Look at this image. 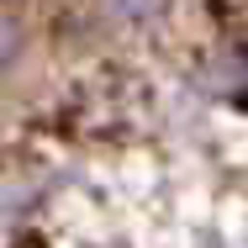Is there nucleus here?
I'll use <instances>...</instances> for the list:
<instances>
[{
    "mask_svg": "<svg viewBox=\"0 0 248 248\" xmlns=\"http://www.w3.org/2000/svg\"><path fill=\"white\" fill-rule=\"evenodd\" d=\"M111 5H116L122 16H153V11L164 5V0H111Z\"/></svg>",
    "mask_w": 248,
    "mask_h": 248,
    "instance_id": "1",
    "label": "nucleus"
}]
</instances>
